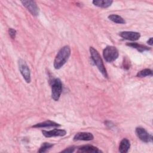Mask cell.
<instances>
[{
  "mask_svg": "<svg viewBox=\"0 0 153 153\" xmlns=\"http://www.w3.org/2000/svg\"><path fill=\"white\" fill-rule=\"evenodd\" d=\"M60 126V124H59L58 123L53 121H50V120H47L40 123H38L34 126H33V127L35 128H40V127H59Z\"/></svg>",
  "mask_w": 153,
  "mask_h": 153,
  "instance_id": "12",
  "label": "cell"
},
{
  "mask_svg": "<svg viewBox=\"0 0 153 153\" xmlns=\"http://www.w3.org/2000/svg\"><path fill=\"white\" fill-rule=\"evenodd\" d=\"M130 147V141L127 139L124 138L121 141L120 143L119 151L121 153L127 152Z\"/></svg>",
  "mask_w": 153,
  "mask_h": 153,
  "instance_id": "13",
  "label": "cell"
},
{
  "mask_svg": "<svg viewBox=\"0 0 153 153\" xmlns=\"http://www.w3.org/2000/svg\"><path fill=\"white\" fill-rule=\"evenodd\" d=\"M94 139L93 135L88 132H79L74 137V140H91Z\"/></svg>",
  "mask_w": 153,
  "mask_h": 153,
  "instance_id": "10",
  "label": "cell"
},
{
  "mask_svg": "<svg viewBox=\"0 0 153 153\" xmlns=\"http://www.w3.org/2000/svg\"><path fill=\"white\" fill-rule=\"evenodd\" d=\"M62 91V84L60 79L56 78L52 81L51 97L55 100H59Z\"/></svg>",
  "mask_w": 153,
  "mask_h": 153,
  "instance_id": "4",
  "label": "cell"
},
{
  "mask_svg": "<svg viewBox=\"0 0 153 153\" xmlns=\"http://www.w3.org/2000/svg\"><path fill=\"white\" fill-rule=\"evenodd\" d=\"M71 55V48L69 46L65 45L61 48L57 53L54 60V67L56 69L61 68L67 62Z\"/></svg>",
  "mask_w": 153,
  "mask_h": 153,
  "instance_id": "1",
  "label": "cell"
},
{
  "mask_svg": "<svg viewBox=\"0 0 153 153\" xmlns=\"http://www.w3.org/2000/svg\"><path fill=\"white\" fill-rule=\"evenodd\" d=\"M152 71L150 69H144L140 71H139L137 74V77H145L146 76H152Z\"/></svg>",
  "mask_w": 153,
  "mask_h": 153,
  "instance_id": "17",
  "label": "cell"
},
{
  "mask_svg": "<svg viewBox=\"0 0 153 153\" xmlns=\"http://www.w3.org/2000/svg\"><path fill=\"white\" fill-rule=\"evenodd\" d=\"M8 32H9V35L11 37V38L14 39L16 37V30L13 28H10L8 30Z\"/></svg>",
  "mask_w": 153,
  "mask_h": 153,
  "instance_id": "19",
  "label": "cell"
},
{
  "mask_svg": "<svg viewBox=\"0 0 153 153\" xmlns=\"http://www.w3.org/2000/svg\"><path fill=\"white\" fill-rule=\"evenodd\" d=\"M147 43L150 45H152V38H150L147 41Z\"/></svg>",
  "mask_w": 153,
  "mask_h": 153,
  "instance_id": "21",
  "label": "cell"
},
{
  "mask_svg": "<svg viewBox=\"0 0 153 153\" xmlns=\"http://www.w3.org/2000/svg\"><path fill=\"white\" fill-rule=\"evenodd\" d=\"M119 35L123 38L130 41H136L140 37V34L139 32L132 31L121 32Z\"/></svg>",
  "mask_w": 153,
  "mask_h": 153,
  "instance_id": "8",
  "label": "cell"
},
{
  "mask_svg": "<svg viewBox=\"0 0 153 153\" xmlns=\"http://www.w3.org/2000/svg\"><path fill=\"white\" fill-rule=\"evenodd\" d=\"M118 51L116 47L107 46L103 51V56L105 60L108 62L115 60L118 57Z\"/></svg>",
  "mask_w": 153,
  "mask_h": 153,
  "instance_id": "3",
  "label": "cell"
},
{
  "mask_svg": "<svg viewBox=\"0 0 153 153\" xmlns=\"http://www.w3.org/2000/svg\"><path fill=\"white\" fill-rule=\"evenodd\" d=\"M127 45L131 47L134 48H136L137 50H138L139 52H143L145 51H148L149 50L150 48L144 45H141L139 44L136 42H130V43H127Z\"/></svg>",
  "mask_w": 153,
  "mask_h": 153,
  "instance_id": "15",
  "label": "cell"
},
{
  "mask_svg": "<svg viewBox=\"0 0 153 153\" xmlns=\"http://www.w3.org/2000/svg\"><path fill=\"white\" fill-rule=\"evenodd\" d=\"M108 19L111 20L112 22L116 23H119V24H124L126 23L124 19L121 17V16L117 15V14H111L108 16Z\"/></svg>",
  "mask_w": 153,
  "mask_h": 153,
  "instance_id": "16",
  "label": "cell"
},
{
  "mask_svg": "<svg viewBox=\"0 0 153 153\" xmlns=\"http://www.w3.org/2000/svg\"><path fill=\"white\" fill-rule=\"evenodd\" d=\"M90 52L91 56V59L94 63L95 65L97 66V68L99 69V71L102 73V74L104 76L105 78H108V74L105 68L104 64L103 63L102 59L98 53V51L93 47H90Z\"/></svg>",
  "mask_w": 153,
  "mask_h": 153,
  "instance_id": "2",
  "label": "cell"
},
{
  "mask_svg": "<svg viewBox=\"0 0 153 153\" xmlns=\"http://www.w3.org/2000/svg\"><path fill=\"white\" fill-rule=\"evenodd\" d=\"M43 135L46 137H56V136H63L66 134V131L63 129H53L50 131L42 130Z\"/></svg>",
  "mask_w": 153,
  "mask_h": 153,
  "instance_id": "9",
  "label": "cell"
},
{
  "mask_svg": "<svg viewBox=\"0 0 153 153\" xmlns=\"http://www.w3.org/2000/svg\"><path fill=\"white\" fill-rule=\"evenodd\" d=\"M53 146V144L50 143H47V142H45L43 143L42 144V145L41 146L39 149L38 150L39 152H46L48 149H49L50 148H51L52 146Z\"/></svg>",
  "mask_w": 153,
  "mask_h": 153,
  "instance_id": "18",
  "label": "cell"
},
{
  "mask_svg": "<svg viewBox=\"0 0 153 153\" xmlns=\"http://www.w3.org/2000/svg\"><path fill=\"white\" fill-rule=\"evenodd\" d=\"M19 70L23 78L26 81V82L29 83L31 81L30 72L26 62L23 59H20L19 60Z\"/></svg>",
  "mask_w": 153,
  "mask_h": 153,
  "instance_id": "5",
  "label": "cell"
},
{
  "mask_svg": "<svg viewBox=\"0 0 153 153\" xmlns=\"http://www.w3.org/2000/svg\"><path fill=\"white\" fill-rule=\"evenodd\" d=\"M74 151V147H71V148H68L62 151L63 152H72Z\"/></svg>",
  "mask_w": 153,
  "mask_h": 153,
  "instance_id": "20",
  "label": "cell"
},
{
  "mask_svg": "<svg viewBox=\"0 0 153 153\" xmlns=\"http://www.w3.org/2000/svg\"><path fill=\"white\" fill-rule=\"evenodd\" d=\"M112 2V1L109 0H94L93 1V4L95 6L104 8L110 7Z\"/></svg>",
  "mask_w": 153,
  "mask_h": 153,
  "instance_id": "14",
  "label": "cell"
},
{
  "mask_svg": "<svg viewBox=\"0 0 153 153\" xmlns=\"http://www.w3.org/2000/svg\"><path fill=\"white\" fill-rule=\"evenodd\" d=\"M78 152H102L97 147L93 145H83L78 147Z\"/></svg>",
  "mask_w": 153,
  "mask_h": 153,
  "instance_id": "11",
  "label": "cell"
},
{
  "mask_svg": "<svg viewBox=\"0 0 153 153\" xmlns=\"http://www.w3.org/2000/svg\"><path fill=\"white\" fill-rule=\"evenodd\" d=\"M135 132L137 136L142 141L145 143L152 142V136L150 135L145 128L142 127H137L136 128Z\"/></svg>",
  "mask_w": 153,
  "mask_h": 153,
  "instance_id": "6",
  "label": "cell"
},
{
  "mask_svg": "<svg viewBox=\"0 0 153 153\" xmlns=\"http://www.w3.org/2000/svg\"><path fill=\"white\" fill-rule=\"evenodd\" d=\"M21 2L33 16H37L39 14V8L35 1L30 0L22 1Z\"/></svg>",
  "mask_w": 153,
  "mask_h": 153,
  "instance_id": "7",
  "label": "cell"
}]
</instances>
